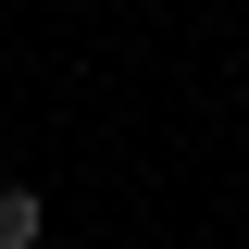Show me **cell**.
I'll use <instances>...</instances> for the list:
<instances>
[{"mask_svg": "<svg viewBox=\"0 0 249 249\" xmlns=\"http://www.w3.org/2000/svg\"><path fill=\"white\" fill-rule=\"evenodd\" d=\"M0 249H50V199L0 175Z\"/></svg>", "mask_w": 249, "mask_h": 249, "instance_id": "6da1fadb", "label": "cell"}]
</instances>
